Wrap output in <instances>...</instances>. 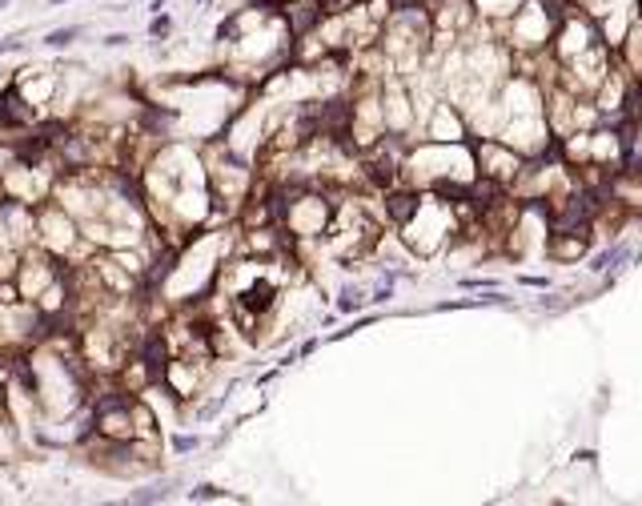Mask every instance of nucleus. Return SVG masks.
<instances>
[{
	"label": "nucleus",
	"mask_w": 642,
	"mask_h": 506,
	"mask_svg": "<svg viewBox=\"0 0 642 506\" xmlns=\"http://www.w3.org/2000/svg\"><path fill=\"white\" fill-rule=\"evenodd\" d=\"M76 37H81V25L52 28V33H45V45H49V49H69V45H73Z\"/></svg>",
	"instance_id": "39448f33"
},
{
	"label": "nucleus",
	"mask_w": 642,
	"mask_h": 506,
	"mask_svg": "<svg viewBox=\"0 0 642 506\" xmlns=\"http://www.w3.org/2000/svg\"><path fill=\"white\" fill-rule=\"evenodd\" d=\"M197 446H201L197 434H173V438H169V450H173V454H193Z\"/></svg>",
	"instance_id": "6e6552de"
},
{
	"label": "nucleus",
	"mask_w": 642,
	"mask_h": 506,
	"mask_svg": "<svg viewBox=\"0 0 642 506\" xmlns=\"http://www.w3.org/2000/svg\"><path fill=\"white\" fill-rule=\"evenodd\" d=\"M482 173L494 177V181H510V177L518 173V157L514 153H506L502 145H482Z\"/></svg>",
	"instance_id": "f03ea898"
},
{
	"label": "nucleus",
	"mask_w": 642,
	"mask_h": 506,
	"mask_svg": "<svg viewBox=\"0 0 642 506\" xmlns=\"http://www.w3.org/2000/svg\"><path fill=\"white\" fill-rule=\"evenodd\" d=\"M197 4H213V0H197Z\"/></svg>",
	"instance_id": "dca6fc26"
},
{
	"label": "nucleus",
	"mask_w": 642,
	"mask_h": 506,
	"mask_svg": "<svg viewBox=\"0 0 642 506\" xmlns=\"http://www.w3.org/2000/svg\"><path fill=\"white\" fill-rule=\"evenodd\" d=\"M165 4H169V0H153V13H160V8H165Z\"/></svg>",
	"instance_id": "ddd939ff"
},
{
	"label": "nucleus",
	"mask_w": 642,
	"mask_h": 506,
	"mask_svg": "<svg viewBox=\"0 0 642 506\" xmlns=\"http://www.w3.org/2000/svg\"><path fill=\"white\" fill-rule=\"evenodd\" d=\"M13 458H16V430L0 414V462H13Z\"/></svg>",
	"instance_id": "423d86ee"
},
{
	"label": "nucleus",
	"mask_w": 642,
	"mask_h": 506,
	"mask_svg": "<svg viewBox=\"0 0 642 506\" xmlns=\"http://www.w3.org/2000/svg\"><path fill=\"white\" fill-rule=\"evenodd\" d=\"M49 4H64V0H49Z\"/></svg>",
	"instance_id": "2eb2a0df"
},
{
	"label": "nucleus",
	"mask_w": 642,
	"mask_h": 506,
	"mask_svg": "<svg viewBox=\"0 0 642 506\" xmlns=\"http://www.w3.org/2000/svg\"><path fill=\"white\" fill-rule=\"evenodd\" d=\"M273 306H277V285H273L269 277H253V282H245L241 289H233L237 321H245V326H257L265 314H273Z\"/></svg>",
	"instance_id": "f257e3e1"
},
{
	"label": "nucleus",
	"mask_w": 642,
	"mask_h": 506,
	"mask_svg": "<svg viewBox=\"0 0 642 506\" xmlns=\"http://www.w3.org/2000/svg\"><path fill=\"white\" fill-rule=\"evenodd\" d=\"M105 45H109V49H112V45H129V33H109V37H105Z\"/></svg>",
	"instance_id": "f8f14e48"
},
{
	"label": "nucleus",
	"mask_w": 642,
	"mask_h": 506,
	"mask_svg": "<svg viewBox=\"0 0 642 506\" xmlns=\"http://www.w3.org/2000/svg\"><path fill=\"white\" fill-rule=\"evenodd\" d=\"M4 8H8V0H0V13H4Z\"/></svg>",
	"instance_id": "4468645a"
},
{
	"label": "nucleus",
	"mask_w": 642,
	"mask_h": 506,
	"mask_svg": "<svg viewBox=\"0 0 642 506\" xmlns=\"http://www.w3.org/2000/svg\"><path fill=\"white\" fill-rule=\"evenodd\" d=\"M421 201L414 197V193H390V201H385V209H390V217H394L397 225L414 222V213H418Z\"/></svg>",
	"instance_id": "7ed1b4c3"
},
{
	"label": "nucleus",
	"mask_w": 642,
	"mask_h": 506,
	"mask_svg": "<svg viewBox=\"0 0 642 506\" xmlns=\"http://www.w3.org/2000/svg\"><path fill=\"white\" fill-rule=\"evenodd\" d=\"M622 258H626V246H614L610 253H602V258L594 261V270H614V265H618Z\"/></svg>",
	"instance_id": "9d476101"
},
{
	"label": "nucleus",
	"mask_w": 642,
	"mask_h": 506,
	"mask_svg": "<svg viewBox=\"0 0 642 506\" xmlns=\"http://www.w3.org/2000/svg\"><path fill=\"white\" fill-rule=\"evenodd\" d=\"M358 306H361V294H358V289H346V294H342V301H337V309H346V314H354Z\"/></svg>",
	"instance_id": "9b49d317"
},
{
	"label": "nucleus",
	"mask_w": 642,
	"mask_h": 506,
	"mask_svg": "<svg viewBox=\"0 0 642 506\" xmlns=\"http://www.w3.org/2000/svg\"><path fill=\"white\" fill-rule=\"evenodd\" d=\"M169 33H173V16L157 13V16H153V25H148V37H153V40H165Z\"/></svg>",
	"instance_id": "1a4fd4ad"
},
{
	"label": "nucleus",
	"mask_w": 642,
	"mask_h": 506,
	"mask_svg": "<svg viewBox=\"0 0 642 506\" xmlns=\"http://www.w3.org/2000/svg\"><path fill=\"white\" fill-rule=\"evenodd\" d=\"M169 498V486L165 482H157V486H145V490H133L129 494V502H165Z\"/></svg>",
	"instance_id": "0eeeda50"
},
{
	"label": "nucleus",
	"mask_w": 642,
	"mask_h": 506,
	"mask_svg": "<svg viewBox=\"0 0 642 506\" xmlns=\"http://www.w3.org/2000/svg\"><path fill=\"white\" fill-rule=\"evenodd\" d=\"M189 502H237V498H233V494H225L221 486L201 482V486H193V490H189Z\"/></svg>",
	"instance_id": "20e7f679"
}]
</instances>
